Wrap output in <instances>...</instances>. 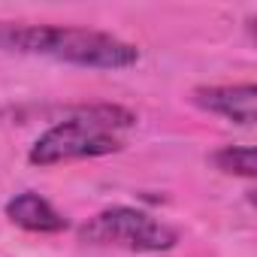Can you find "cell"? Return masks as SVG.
<instances>
[{
	"mask_svg": "<svg viewBox=\"0 0 257 257\" xmlns=\"http://www.w3.org/2000/svg\"><path fill=\"white\" fill-rule=\"evenodd\" d=\"M215 167L221 173H230V176H245L251 179L257 170H254V149L251 146H224L212 155Z\"/></svg>",
	"mask_w": 257,
	"mask_h": 257,
	"instance_id": "obj_6",
	"label": "cell"
},
{
	"mask_svg": "<svg viewBox=\"0 0 257 257\" xmlns=\"http://www.w3.org/2000/svg\"><path fill=\"white\" fill-rule=\"evenodd\" d=\"M7 218L28 233H61V230H67V218L46 197H40L34 191L16 194L7 203Z\"/></svg>",
	"mask_w": 257,
	"mask_h": 257,
	"instance_id": "obj_5",
	"label": "cell"
},
{
	"mask_svg": "<svg viewBox=\"0 0 257 257\" xmlns=\"http://www.w3.org/2000/svg\"><path fill=\"white\" fill-rule=\"evenodd\" d=\"M0 49L43 55L88 70H124L140 61V49L112 34L70 25H7L0 22Z\"/></svg>",
	"mask_w": 257,
	"mask_h": 257,
	"instance_id": "obj_1",
	"label": "cell"
},
{
	"mask_svg": "<svg viewBox=\"0 0 257 257\" xmlns=\"http://www.w3.org/2000/svg\"><path fill=\"white\" fill-rule=\"evenodd\" d=\"M79 239L91 245H115L127 251H170L179 242V233L143 209L112 206L88 218L79 230Z\"/></svg>",
	"mask_w": 257,
	"mask_h": 257,
	"instance_id": "obj_3",
	"label": "cell"
},
{
	"mask_svg": "<svg viewBox=\"0 0 257 257\" xmlns=\"http://www.w3.org/2000/svg\"><path fill=\"white\" fill-rule=\"evenodd\" d=\"M194 103L206 112H215L227 121L251 127L257 118V88L251 82L245 85H209L194 91Z\"/></svg>",
	"mask_w": 257,
	"mask_h": 257,
	"instance_id": "obj_4",
	"label": "cell"
},
{
	"mask_svg": "<svg viewBox=\"0 0 257 257\" xmlns=\"http://www.w3.org/2000/svg\"><path fill=\"white\" fill-rule=\"evenodd\" d=\"M137 124V115L124 106L97 103L82 106L64 121L52 124L28 152L34 167H55L82 158H103L124 149V131Z\"/></svg>",
	"mask_w": 257,
	"mask_h": 257,
	"instance_id": "obj_2",
	"label": "cell"
}]
</instances>
